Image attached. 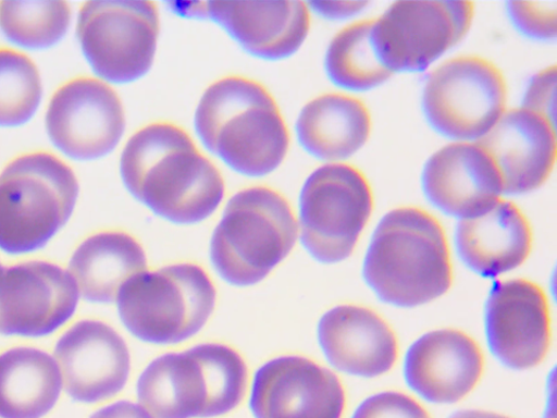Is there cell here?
I'll return each instance as SVG.
<instances>
[{
    "mask_svg": "<svg viewBox=\"0 0 557 418\" xmlns=\"http://www.w3.org/2000/svg\"><path fill=\"white\" fill-rule=\"evenodd\" d=\"M423 184L435 206L461 219L486 212L504 194L502 173L479 143H453L434 152Z\"/></svg>",
    "mask_w": 557,
    "mask_h": 418,
    "instance_id": "cell-17",
    "label": "cell"
},
{
    "mask_svg": "<svg viewBox=\"0 0 557 418\" xmlns=\"http://www.w3.org/2000/svg\"><path fill=\"white\" fill-rule=\"evenodd\" d=\"M205 11L250 54L292 57L306 41L311 16L304 2H211Z\"/></svg>",
    "mask_w": 557,
    "mask_h": 418,
    "instance_id": "cell-20",
    "label": "cell"
},
{
    "mask_svg": "<svg viewBox=\"0 0 557 418\" xmlns=\"http://www.w3.org/2000/svg\"><path fill=\"white\" fill-rule=\"evenodd\" d=\"M160 27L159 8L152 2L98 0L82 5L77 37L98 78L126 84L149 73Z\"/></svg>",
    "mask_w": 557,
    "mask_h": 418,
    "instance_id": "cell-8",
    "label": "cell"
},
{
    "mask_svg": "<svg viewBox=\"0 0 557 418\" xmlns=\"http://www.w3.org/2000/svg\"><path fill=\"white\" fill-rule=\"evenodd\" d=\"M46 130L51 144L69 159L97 161L111 153L124 136V103L108 82L75 77L52 94Z\"/></svg>",
    "mask_w": 557,
    "mask_h": 418,
    "instance_id": "cell-11",
    "label": "cell"
},
{
    "mask_svg": "<svg viewBox=\"0 0 557 418\" xmlns=\"http://www.w3.org/2000/svg\"><path fill=\"white\" fill-rule=\"evenodd\" d=\"M319 341L331 365L363 378L391 372L399 355L398 340L389 323L375 310L358 305H341L326 311L319 324Z\"/></svg>",
    "mask_w": 557,
    "mask_h": 418,
    "instance_id": "cell-19",
    "label": "cell"
},
{
    "mask_svg": "<svg viewBox=\"0 0 557 418\" xmlns=\"http://www.w3.org/2000/svg\"><path fill=\"white\" fill-rule=\"evenodd\" d=\"M90 418H153L141 405L132 401H117L94 413Z\"/></svg>",
    "mask_w": 557,
    "mask_h": 418,
    "instance_id": "cell-32",
    "label": "cell"
},
{
    "mask_svg": "<svg viewBox=\"0 0 557 418\" xmlns=\"http://www.w3.org/2000/svg\"><path fill=\"white\" fill-rule=\"evenodd\" d=\"M369 3L366 2H318L311 7L330 20H345V17L356 15L361 12Z\"/></svg>",
    "mask_w": 557,
    "mask_h": 418,
    "instance_id": "cell-33",
    "label": "cell"
},
{
    "mask_svg": "<svg viewBox=\"0 0 557 418\" xmlns=\"http://www.w3.org/2000/svg\"><path fill=\"white\" fill-rule=\"evenodd\" d=\"M510 14L517 27L540 40L556 38L557 3L512 2Z\"/></svg>",
    "mask_w": 557,
    "mask_h": 418,
    "instance_id": "cell-30",
    "label": "cell"
},
{
    "mask_svg": "<svg viewBox=\"0 0 557 418\" xmlns=\"http://www.w3.org/2000/svg\"><path fill=\"white\" fill-rule=\"evenodd\" d=\"M299 222L281 192L263 185L243 188L224 208L211 242V259L223 281L259 284L289 256Z\"/></svg>",
    "mask_w": 557,
    "mask_h": 418,
    "instance_id": "cell-5",
    "label": "cell"
},
{
    "mask_svg": "<svg viewBox=\"0 0 557 418\" xmlns=\"http://www.w3.org/2000/svg\"><path fill=\"white\" fill-rule=\"evenodd\" d=\"M374 209L372 186L355 165L329 163L313 171L300 198L299 235L325 265L350 257Z\"/></svg>",
    "mask_w": 557,
    "mask_h": 418,
    "instance_id": "cell-7",
    "label": "cell"
},
{
    "mask_svg": "<svg viewBox=\"0 0 557 418\" xmlns=\"http://www.w3.org/2000/svg\"><path fill=\"white\" fill-rule=\"evenodd\" d=\"M485 359L480 344L465 331H431L411 347L406 360L409 386L433 404L460 403L482 380Z\"/></svg>",
    "mask_w": 557,
    "mask_h": 418,
    "instance_id": "cell-16",
    "label": "cell"
},
{
    "mask_svg": "<svg viewBox=\"0 0 557 418\" xmlns=\"http://www.w3.org/2000/svg\"><path fill=\"white\" fill-rule=\"evenodd\" d=\"M556 66L540 72L529 85L522 108L543 114L555 122Z\"/></svg>",
    "mask_w": 557,
    "mask_h": 418,
    "instance_id": "cell-31",
    "label": "cell"
},
{
    "mask_svg": "<svg viewBox=\"0 0 557 418\" xmlns=\"http://www.w3.org/2000/svg\"><path fill=\"white\" fill-rule=\"evenodd\" d=\"M549 418H555V410L552 411V415L549 416Z\"/></svg>",
    "mask_w": 557,
    "mask_h": 418,
    "instance_id": "cell-35",
    "label": "cell"
},
{
    "mask_svg": "<svg viewBox=\"0 0 557 418\" xmlns=\"http://www.w3.org/2000/svg\"><path fill=\"white\" fill-rule=\"evenodd\" d=\"M208 383L206 418L224 416L237 409L246 397L249 369L246 360L231 345H197Z\"/></svg>",
    "mask_w": 557,
    "mask_h": 418,
    "instance_id": "cell-29",
    "label": "cell"
},
{
    "mask_svg": "<svg viewBox=\"0 0 557 418\" xmlns=\"http://www.w3.org/2000/svg\"><path fill=\"white\" fill-rule=\"evenodd\" d=\"M44 95L40 70L25 52L0 47V127L26 125Z\"/></svg>",
    "mask_w": 557,
    "mask_h": 418,
    "instance_id": "cell-28",
    "label": "cell"
},
{
    "mask_svg": "<svg viewBox=\"0 0 557 418\" xmlns=\"http://www.w3.org/2000/svg\"><path fill=\"white\" fill-rule=\"evenodd\" d=\"M363 275L380 299L398 307L442 298L451 287L453 266L441 221L420 207L393 209L377 225Z\"/></svg>",
    "mask_w": 557,
    "mask_h": 418,
    "instance_id": "cell-3",
    "label": "cell"
},
{
    "mask_svg": "<svg viewBox=\"0 0 557 418\" xmlns=\"http://www.w3.org/2000/svg\"><path fill=\"white\" fill-rule=\"evenodd\" d=\"M472 2H397L374 22L373 40L383 64L421 72L457 46L474 21Z\"/></svg>",
    "mask_w": 557,
    "mask_h": 418,
    "instance_id": "cell-10",
    "label": "cell"
},
{
    "mask_svg": "<svg viewBox=\"0 0 557 418\" xmlns=\"http://www.w3.org/2000/svg\"><path fill=\"white\" fill-rule=\"evenodd\" d=\"M375 20L359 21L341 29L331 40L325 58L327 75L350 90H371L394 74L379 57L373 28Z\"/></svg>",
    "mask_w": 557,
    "mask_h": 418,
    "instance_id": "cell-26",
    "label": "cell"
},
{
    "mask_svg": "<svg viewBox=\"0 0 557 418\" xmlns=\"http://www.w3.org/2000/svg\"><path fill=\"white\" fill-rule=\"evenodd\" d=\"M66 2H2L0 30L16 46L44 50L57 46L72 25Z\"/></svg>",
    "mask_w": 557,
    "mask_h": 418,
    "instance_id": "cell-27",
    "label": "cell"
},
{
    "mask_svg": "<svg viewBox=\"0 0 557 418\" xmlns=\"http://www.w3.org/2000/svg\"><path fill=\"white\" fill-rule=\"evenodd\" d=\"M79 296L72 273L54 261L0 265V335H51L75 316Z\"/></svg>",
    "mask_w": 557,
    "mask_h": 418,
    "instance_id": "cell-12",
    "label": "cell"
},
{
    "mask_svg": "<svg viewBox=\"0 0 557 418\" xmlns=\"http://www.w3.org/2000/svg\"><path fill=\"white\" fill-rule=\"evenodd\" d=\"M486 331L492 351L515 370L542 364L552 344L547 295L529 279L498 283L487 302Z\"/></svg>",
    "mask_w": 557,
    "mask_h": 418,
    "instance_id": "cell-15",
    "label": "cell"
},
{
    "mask_svg": "<svg viewBox=\"0 0 557 418\" xmlns=\"http://www.w3.org/2000/svg\"><path fill=\"white\" fill-rule=\"evenodd\" d=\"M83 298L109 304L133 275L148 270L146 250L135 236L119 231L97 232L84 238L69 261Z\"/></svg>",
    "mask_w": 557,
    "mask_h": 418,
    "instance_id": "cell-22",
    "label": "cell"
},
{
    "mask_svg": "<svg viewBox=\"0 0 557 418\" xmlns=\"http://www.w3.org/2000/svg\"><path fill=\"white\" fill-rule=\"evenodd\" d=\"M137 397L153 418H206L208 383L197 345L154 358L138 379Z\"/></svg>",
    "mask_w": 557,
    "mask_h": 418,
    "instance_id": "cell-24",
    "label": "cell"
},
{
    "mask_svg": "<svg viewBox=\"0 0 557 418\" xmlns=\"http://www.w3.org/2000/svg\"><path fill=\"white\" fill-rule=\"evenodd\" d=\"M207 149L234 171L264 177L283 164L290 135L267 87L248 77L226 76L207 87L196 112Z\"/></svg>",
    "mask_w": 557,
    "mask_h": 418,
    "instance_id": "cell-2",
    "label": "cell"
},
{
    "mask_svg": "<svg viewBox=\"0 0 557 418\" xmlns=\"http://www.w3.org/2000/svg\"><path fill=\"white\" fill-rule=\"evenodd\" d=\"M54 357L63 388L82 404H99L116 396L131 376L126 341L101 320L84 319L69 327L55 345Z\"/></svg>",
    "mask_w": 557,
    "mask_h": 418,
    "instance_id": "cell-14",
    "label": "cell"
},
{
    "mask_svg": "<svg viewBox=\"0 0 557 418\" xmlns=\"http://www.w3.org/2000/svg\"><path fill=\"white\" fill-rule=\"evenodd\" d=\"M508 83L492 61L461 56L443 62L429 75L423 95L425 114L440 133L465 143L479 142L507 111Z\"/></svg>",
    "mask_w": 557,
    "mask_h": 418,
    "instance_id": "cell-9",
    "label": "cell"
},
{
    "mask_svg": "<svg viewBox=\"0 0 557 418\" xmlns=\"http://www.w3.org/2000/svg\"><path fill=\"white\" fill-rule=\"evenodd\" d=\"M62 390L59 364L42 348L23 345L0 353V418H44Z\"/></svg>",
    "mask_w": 557,
    "mask_h": 418,
    "instance_id": "cell-25",
    "label": "cell"
},
{
    "mask_svg": "<svg viewBox=\"0 0 557 418\" xmlns=\"http://www.w3.org/2000/svg\"><path fill=\"white\" fill-rule=\"evenodd\" d=\"M555 122L525 108L505 111L479 143L495 160L504 194H529L542 187L556 163Z\"/></svg>",
    "mask_w": 557,
    "mask_h": 418,
    "instance_id": "cell-18",
    "label": "cell"
},
{
    "mask_svg": "<svg viewBox=\"0 0 557 418\" xmlns=\"http://www.w3.org/2000/svg\"><path fill=\"white\" fill-rule=\"evenodd\" d=\"M216 299L215 284L201 266L177 263L133 275L115 302L122 323L136 339L176 345L200 333Z\"/></svg>",
    "mask_w": 557,
    "mask_h": 418,
    "instance_id": "cell-6",
    "label": "cell"
},
{
    "mask_svg": "<svg viewBox=\"0 0 557 418\" xmlns=\"http://www.w3.org/2000/svg\"><path fill=\"white\" fill-rule=\"evenodd\" d=\"M533 241L528 217L515 202L504 199L482 214L461 219L457 232L465 263L484 276L507 273L524 265Z\"/></svg>",
    "mask_w": 557,
    "mask_h": 418,
    "instance_id": "cell-21",
    "label": "cell"
},
{
    "mask_svg": "<svg viewBox=\"0 0 557 418\" xmlns=\"http://www.w3.org/2000/svg\"><path fill=\"white\" fill-rule=\"evenodd\" d=\"M120 172L132 196L172 223L205 221L225 195L218 167L171 122H152L134 133L122 150Z\"/></svg>",
    "mask_w": 557,
    "mask_h": 418,
    "instance_id": "cell-1",
    "label": "cell"
},
{
    "mask_svg": "<svg viewBox=\"0 0 557 418\" xmlns=\"http://www.w3.org/2000/svg\"><path fill=\"white\" fill-rule=\"evenodd\" d=\"M450 418H512L508 415L481 409L461 410L453 415Z\"/></svg>",
    "mask_w": 557,
    "mask_h": 418,
    "instance_id": "cell-34",
    "label": "cell"
},
{
    "mask_svg": "<svg viewBox=\"0 0 557 418\" xmlns=\"http://www.w3.org/2000/svg\"><path fill=\"white\" fill-rule=\"evenodd\" d=\"M256 418H343L346 390L333 371L302 356H282L256 372L251 390Z\"/></svg>",
    "mask_w": 557,
    "mask_h": 418,
    "instance_id": "cell-13",
    "label": "cell"
},
{
    "mask_svg": "<svg viewBox=\"0 0 557 418\" xmlns=\"http://www.w3.org/2000/svg\"><path fill=\"white\" fill-rule=\"evenodd\" d=\"M296 132L302 147L324 161H342L368 144L372 116L357 97L330 93L310 100L302 109Z\"/></svg>",
    "mask_w": 557,
    "mask_h": 418,
    "instance_id": "cell-23",
    "label": "cell"
},
{
    "mask_svg": "<svg viewBox=\"0 0 557 418\" xmlns=\"http://www.w3.org/2000/svg\"><path fill=\"white\" fill-rule=\"evenodd\" d=\"M78 197L77 174L58 155L14 157L0 171V250L25 255L47 246L72 219Z\"/></svg>",
    "mask_w": 557,
    "mask_h": 418,
    "instance_id": "cell-4",
    "label": "cell"
}]
</instances>
